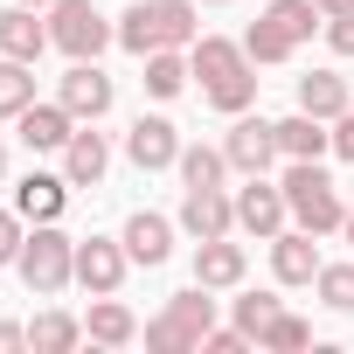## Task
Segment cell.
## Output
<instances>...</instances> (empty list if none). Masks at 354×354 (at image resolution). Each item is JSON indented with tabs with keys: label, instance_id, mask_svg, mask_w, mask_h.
I'll list each match as a JSON object with an SVG mask.
<instances>
[{
	"label": "cell",
	"instance_id": "obj_1",
	"mask_svg": "<svg viewBox=\"0 0 354 354\" xmlns=\"http://www.w3.org/2000/svg\"><path fill=\"white\" fill-rule=\"evenodd\" d=\"M278 188H285V202H292V223H299V230L333 236V230L347 223V209H340V195H333V181H326V167H319V160H292Z\"/></svg>",
	"mask_w": 354,
	"mask_h": 354
},
{
	"label": "cell",
	"instance_id": "obj_2",
	"mask_svg": "<svg viewBox=\"0 0 354 354\" xmlns=\"http://www.w3.org/2000/svg\"><path fill=\"white\" fill-rule=\"evenodd\" d=\"M15 271H21V285L28 292H63L70 278H77V243L56 230V223H35L28 236H21V257H15Z\"/></svg>",
	"mask_w": 354,
	"mask_h": 354
},
{
	"label": "cell",
	"instance_id": "obj_3",
	"mask_svg": "<svg viewBox=\"0 0 354 354\" xmlns=\"http://www.w3.org/2000/svg\"><path fill=\"white\" fill-rule=\"evenodd\" d=\"M49 42H56L70 63H84V56H97L104 42H118V28L91 8V0H56V8H49Z\"/></svg>",
	"mask_w": 354,
	"mask_h": 354
},
{
	"label": "cell",
	"instance_id": "obj_4",
	"mask_svg": "<svg viewBox=\"0 0 354 354\" xmlns=\"http://www.w3.org/2000/svg\"><path fill=\"white\" fill-rule=\"evenodd\" d=\"M285 216H292V202H285V188H271L264 174H250V181L236 188V230H250V236H278L285 230Z\"/></svg>",
	"mask_w": 354,
	"mask_h": 354
},
{
	"label": "cell",
	"instance_id": "obj_5",
	"mask_svg": "<svg viewBox=\"0 0 354 354\" xmlns=\"http://www.w3.org/2000/svg\"><path fill=\"white\" fill-rule=\"evenodd\" d=\"M223 153H230V167H236V174H264V167L278 160V125H271V118H250V111H236V118H230V139H223Z\"/></svg>",
	"mask_w": 354,
	"mask_h": 354
},
{
	"label": "cell",
	"instance_id": "obj_6",
	"mask_svg": "<svg viewBox=\"0 0 354 354\" xmlns=\"http://www.w3.org/2000/svg\"><path fill=\"white\" fill-rule=\"evenodd\" d=\"M125 236L111 243V236H91V243H77V285L91 292V299H104V292H118L125 285Z\"/></svg>",
	"mask_w": 354,
	"mask_h": 354
},
{
	"label": "cell",
	"instance_id": "obj_7",
	"mask_svg": "<svg viewBox=\"0 0 354 354\" xmlns=\"http://www.w3.org/2000/svg\"><path fill=\"white\" fill-rule=\"evenodd\" d=\"M125 160H132L139 174L174 167V160H181V132H174V118H132V132H125Z\"/></svg>",
	"mask_w": 354,
	"mask_h": 354
},
{
	"label": "cell",
	"instance_id": "obj_8",
	"mask_svg": "<svg viewBox=\"0 0 354 354\" xmlns=\"http://www.w3.org/2000/svg\"><path fill=\"white\" fill-rule=\"evenodd\" d=\"M63 104H70V118H77V125H97V118L111 111V77L97 70V56L70 63V77H63Z\"/></svg>",
	"mask_w": 354,
	"mask_h": 354
},
{
	"label": "cell",
	"instance_id": "obj_9",
	"mask_svg": "<svg viewBox=\"0 0 354 354\" xmlns=\"http://www.w3.org/2000/svg\"><path fill=\"white\" fill-rule=\"evenodd\" d=\"M181 230H188L195 243L230 236V230H236V195H223V188H188V195H181Z\"/></svg>",
	"mask_w": 354,
	"mask_h": 354
},
{
	"label": "cell",
	"instance_id": "obj_10",
	"mask_svg": "<svg viewBox=\"0 0 354 354\" xmlns=\"http://www.w3.org/2000/svg\"><path fill=\"white\" fill-rule=\"evenodd\" d=\"M15 132H21V146H28V153H63V146H70V132H77V118H70V104L56 97V104H28V111L15 118Z\"/></svg>",
	"mask_w": 354,
	"mask_h": 354
},
{
	"label": "cell",
	"instance_id": "obj_11",
	"mask_svg": "<svg viewBox=\"0 0 354 354\" xmlns=\"http://www.w3.org/2000/svg\"><path fill=\"white\" fill-rule=\"evenodd\" d=\"M42 49H56V42H49V21H42V8H21V0H15V8L0 15V56L35 63Z\"/></svg>",
	"mask_w": 354,
	"mask_h": 354
},
{
	"label": "cell",
	"instance_id": "obj_12",
	"mask_svg": "<svg viewBox=\"0 0 354 354\" xmlns=\"http://www.w3.org/2000/svg\"><path fill=\"white\" fill-rule=\"evenodd\" d=\"M160 319H167L174 333H181V347H188V354H202V333L216 326V299H209V285H188V292H174Z\"/></svg>",
	"mask_w": 354,
	"mask_h": 354
},
{
	"label": "cell",
	"instance_id": "obj_13",
	"mask_svg": "<svg viewBox=\"0 0 354 354\" xmlns=\"http://www.w3.org/2000/svg\"><path fill=\"white\" fill-rule=\"evenodd\" d=\"M243 271H250L243 243H230V236H209V243H195V285H209V292H230V285H243Z\"/></svg>",
	"mask_w": 354,
	"mask_h": 354
},
{
	"label": "cell",
	"instance_id": "obj_14",
	"mask_svg": "<svg viewBox=\"0 0 354 354\" xmlns=\"http://www.w3.org/2000/svg\"><path fill=\"white\" fill-rule=\"evenodd\" d=\"M271 271H278V285H313V278H319L313 230H278V236H271Z\"/></svg>",
	"mask_w": 354,
	"mask_h": 354
},
{
	"label": "cell",
	"instance_id": "obj_15",
	"mask_svg": "<svg viewBox=\"0 0 354 354\" xmlns=\"http://www.w3.org/2000/svg\"><path fill=\"white\" fill-rule=\"evenodd\" d=\"M15 209H21V223H56L70 209V174H28L15 188Z\"/></svg>",
	"mask_w": 354,
	"mask_h": 354
},
{
	"label": "cell",
	"instance_id": "obj_16",
	"mask_svg": "<svg viewBox=\"0 0 354 354\" xmlns=\"http://www.w3.org/2000/svg\"><path fill=\"white\" fill-rule=\"evenodd\" d=\"M104 167H111L104 132L77 125V132H70V146H63V174H70V188H97V181H104Z\"/></svg>",
	"mask_w": 354,
	"mask_h": 354
},
{
	"label": "cell",
	"instance_id": "obj_17",
	"mask_svg": "<svg viewBox=\"0 0 354 354\" xmlns=\"http://www.w3.org/2000/svg\"><path fill=\"white\" fill-rule=\"evenodd\" d=\"M125 257H132V264H146V271H153V264H167V257H174V223H167V216H153V209H139V216L125 223Z\"/></svg>",
	"mask_w": 354,
	"mask_h": 354
},
{
	"label": "cell",
	"instance_id": "obj_18",
	"mask_svg": "<svg viewBox=\"0 0 354 354\" xmlns=\"http://www.w3.org/2000/svg\"><path fill=\"white\" fill-rule=\"evenodd\" d=\"M278 153L285 160H319V153H333V125L313 118V111H292V118H278Z\"/></svg>",
	"mask_w": 354,
	"mask_h": 354
},
{
	"label": "cell",
	"instance_id": "obj_19",
	"mask_svg": "<svg viewBox=\"0 0 354 354\" xmlns=\"http://www.w3.org/2000/svg\"><path fill=\"white\" fill-rule=\"evenodd\" d=\"M195 8H202V0H146V15H153V35H160V49H195V35H202Z\"/></svg>",
	"mask_w": 354,
	"mask_h": 354
},
{
	"label": "cell",
	"instance_id": "obj_20",
	"mask_svg": "<svg viewBox=\"0 0 354 354\" xmlns=\"http://www.w3.org/2000/svg\"><path fill=\"white\" fill-rule=\"evenodd\" d=\"M250 56H243V42H230V35H195V49H188V70L202 77V84H223V77H236Z\"/></svg>",
	"mask_w": 354,
	"mask_h": 354
},
{
	"label": "cell",
	"instance_id": "obj_21",
	"mask_svg": "<svg viewBox=\"0 0 354 354\" xmlns=\"http://www.w3.org/2000/svg\"><path fill=\"white\" fill-rule=\"evenodd\" d=\"M299 111H313V118H340L347 111V77L340 70H313V77H299Z\"/></svg>",
	"mask_w": 354,
	"mask_h": 354
},
{
	"label": "cell",
	"instance_id": "obj_22",
	"mask_svg": "<svg viewBox=\"0 0 354 354\" xmlns=\"http://www.w3.org/2000/svg\"><path fill=\"white\" fill-rule=\"evenodd\" d=\"M84 333L97 340V347H125V340H139V319H132V306H118L111 292L91 306V319H84Z\"/></svg>",
	"mask_w": 354,
	"mask_h": 354
},
{
	"label": "cell",
	"instance_id": "obj_23",
	"mask_svg": "<svg viewBox=\"0 0 354 354\" xmlns=\"http://www.w3.org/2000/svg\"><path fill=\"white\" fill-rule=\"evenodd\" d=\"M28 104H35V63L0 56V118H21Z\"/></svg>",
	"mask_w": 354,
	"mask_h": 354
},
{
	"label": "cell",
	"instance_id": "obj_24",
	"mask_svg": "<svg viewBox=\"0 0 354 354\" xmlns=\"http://www.w3.org/2000/svg\"><path fill=\"white\" fill-rule=\"evenodd\" d=\"M174 167H181V181H188V188H223L230 153H223V146H181V160H174Z\"/></svg>",
	"mask_w": 354,
	"mask_h": 354
},
{
	"label": "cell",
	"instance_id": "obj_25",
	"mask_svg": "<svg viewBox=\"0 0 354 354\" xmlns=\"http://www.w3.org/2000/svg\"><path fill=\"white\" fill-rule=\"evenodd\" d=\"M84 340V319H70V313H42L35 326H28V347L35 354H70Z\"/></svg>",
	"mask_w": 354,
	"mask_h": 354
},
{
	"label": "cell",
	"instance_id": "obj_26",
	"mask_svg": "<svg viewBox=\"0 0 354 354\" xmlns=\"http://www.w3.org/2000/svg\"><path fill=\"white\" fill-rule=\"evenodd\" d=\"M188 77H195V70H188L181 49H153V56H146V91H153V97H181Z\"/></svg>",
	"mask_w": 354,
	"mask_h": 354
},
{
	"label": "cell",
	"instance_id": "obj_27",
	"mask_svg": "<svg viewBox=\"0 0 354 354\" xmlns=\"http://www.w3.org/2000/svg\"><path fill=\"white\" fill-rule=\"evenodd\" d=\"M292 49H299V42H292L271 15H257V21H250V35H243V56H250V63H285Z\"/></svg>",
	"mask_w": 354,
	"mask_h": 354
},
{
	"label": "cell",
	"instance_id": "obj_28",
	"mask_svg": "<svg viewBox=\"0 0 354 354\" xmlns=\"http://www.w3.org/2000/svg\"><path fill=\"white\" fill-rule=\"evenodd\" d=\"M209 104H216V111H230V118H236V111H250V104H257V70L243 63L236 77H223V84H209Z\"/></svg>",
	"mask_w": 354,
	"mask_h": 354
},
{
	"label": "cell",
	"instance_id": "obj_29",
	"mask_svg": "<svg viewBox=\"0 0 354 354\" xmlns=\"http://www.w3.org/2000/svg\"><path fill=\"white\" fill-rule=\"evenodd\" d=\"M264 15H271V21H278V28H285L292 42H306L313 28H326V21H319V0H271Z\"/></svg>",
	"mask_w": 354,
	"mask_h": 354
},
{
	"label": "cell",
	"instance_id": "obj_30",
	"mask_svg": "<svg viewBox=\"0 0 354 354\" xmlns=\"http://www.w3.org/2000/svg\"><path fill=\"white\" fill-rule=\"evenodd\" d=\"M118 49H132L139 63H146V56L160 49V35H153V15H146V0H139V8H125V15H118Z\"/></svg>",
	"mask_w": 354,
	"mask_h": 354
},
{
	"label": "cell",
	"instance_id": "obj_31",
	"mask_svg": "<svg viewBox=\"0 0 354 354\" xmlns=\"http://www.w3.org/2000/svg\"><path fill=\"white\" fill-rule=\"evenodd\" d=\"M257 347H271V354H299V347H313V326H306L299 313H278V319L257 333Z\"/></svg>",
	"mask_w": 354,
	"mask_h": 354
},
{
	"label": "cell",
	"instance_id": "obj_32",
	"mask_svg": "<svg viewBox=\"0 0 354 354\" xmlns=\"http://www.w3.org/2000/svg\"><path fill=\"white\" fill-rule=\"evenodd\" d=\"M319 299L333 306V313H354V264H319Z\"/></svg>",
	"mask_w": 354,
	"mask_h": 354
},
{
	"label": "cell",
	"instance_id": "obj_33",
	"mask_svg": "<svg viewBox=\"0 0 354 354\" xmlns=\"http://www.w3.org/2000/svg\"><path fill=\"white\" fill-rule=\"evenodd\" d=\"M278 313H285V306H278L271 292H250V299H236V326H243L250 340H257V333H264V326H271Z\"/></svg>",
	"mask_w": 354,
	"mask_h": 354
},
{
	"label": "cell",
	"instance_id": "obj_34",
	"mask_svg": "<svg viewBox=\"0 0 354 354\" xmlns=\"http://www.w3.org/2000/svg\"><path fill=\"white\" fill-rule=\"evenodd\" d=\"M243 347H250L243 326H209V333H202V354H243Z\"/></svg>",
	"mask_w": 354,
	"mask_h": 354
},
{
	"label": "cell",
	"instance_id": "obj_35",
	"mask_svg": "<svg viewBox=\"0 0 354 354\" xmlns=\"http://www.w3.org/2000/svg\"><path fill=\"white\" fill-rule=\"evenodd\" d=\"M21 236H28V230H21V209H0V264L21 257Z\"/></svg>",
	"mask_w": 354,
	"mask_h": 354
},
{
	"label": "cell",
	"instance_id": "obj_36",
	"mask_svg": "<svg viewBox=\"0 0 354 354\" xmlns=\"http://www.w3.org/2000/svg\"><path fill=\"white\" fill-rule=\"evenodd\" d=\"M326 42H333V56H354V8L347 15H326Z\"/></svg>",
	"mask_w": 354,
	"mask_h": 354
},
{
	"label": "cell",
	"instance_id": "obj_37",
	"mask_svg": "<svg viewBox=\"0 0 354 354\" xmlns=\"http://www.w3.org/2000/svg\"><path fill=\"white\" fill-rule=\"evenodd\" d=\"M146 347H153V354H188V347H181V333H174L167 319H153V326H146Z\"/></svg>",
	"mask_w": 354,
	"mask_h": 354
},
{
	"label": "cell",
	"instance_id": "obj_38",
	"mask_svg": "<svg viewBox=\"0 0 354 354\" xmlns=\"http://www.w3.org/2000/svg\"><path fill=\"white\" fill-rule=\"evenodd\" d=\"M333 153H340V160H354V111H340V118H333Z\"/></svg>",
	"mask_w": 354,
	"mask_h": 354
},
{
	"label": "cell",
	"instance_id": "obj_39",
	"mask_svg": "<svg viewBox=\"0 0 354 354\" xmlns=\"http://www.w3.org/2000/svg\"><path fill=\"white\" fill-rule=\"evenodd\" d=\"M15 347H28V326H15V319H0V354H15Z\"/></svg>",
	"mask_w": 354,
	"mask_h": 354
},
{
	"label": "cell",
	"instance_id": "obj_40",
	"mask_svg": "<svg viewBox=\"0 0 354 354\" xmlns=\"http://www.w3.org/2000/svg\"><path fill=\"white\" fill-rule=\"evenodd\" d=\"M354 8V0H319V15H347Z\"/></svg>",
	"mask_w": 354,
	"mask_h": 354
},
{
	"label": "cell",
	"instance_id": "obj_41",
	"mask_svg": "<svg viewBox=\"0 0 354 354\" xmlns=\"http://www.w3.org/2000/svg\"><path fill=\"white\" fill-rule=\"evenodd\" d=\"M340 230H347V243H354V209H347V223H340Z\"/></svg>",
	"mask_w": 354,
	"mask_h": 354
},
{
	"label": "cell",
	"instance_id": "obj_42",
	"mask_svg": "<svg viewBox=\"0 0 354 354\" xmlns=\"http://www.w3.org/2000/svg\"><path fill=\"white\" fill-rule=\"evenodd\" d=\"M0 181H8V146H0Z\"/></svg>",
	"mask_w": 354,
	"mask_h": 354
},
{
	"label": "cell",
	"instance_id": "obj_43",
	"mask_svg": "<svg viewBox=\"0 0 354 354\" xmlns=\"http://www.w3.org/2000/svg\"><path fill=\"white\" fill-rule=\"evenodd\" d=\"M21 8H56V0H21Z\"/></svg>",
	"mask_w": 354,
	"mask_h": 354
},
{
	"label": "cell",
	"instance_id": "obj_44",
	"mask_svg": "<svg viewBox=\"0 0 354 354\" xmlns=\"http://www.w3.org/2000/svg\"><path fill=\"white\" fill-rule=\"evenodd\" d=\"M202 8H223V0H202Z\"/></svg>",
	"mask_w": 354,
	"mask_h": 354
}]
</instances>
